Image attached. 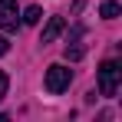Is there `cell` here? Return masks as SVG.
<instances>
[{
	"label": "cell",
	"instance_id": "6da1fadb",
	"mask_svg": "<svg viewBox=\"0 0 122 122\" xmlns=\"http://www.w3.org/2000/svg\"><path fill=\"white\" fill-rule=\"evenodd\" d=\"M119 79H122V66L116 60H106L99 66V92L106 99H112V96L119 92Z\"/></svg>",
	"mask_w": 122,
	"mask_h": 122
},
{
	"label": "cell",
	"instance_id": "7a4b0ae2",
	"mask_svg": "<svg viewBox=\"0 0 122 122\" xmlns=\"http://www.w3.org/2000/svg\"><path fill=\"white\" fill-rule=\"evenodd\" d=\"M69 82H73V73H69L63 63H53V66L46 69V79H43V86H46V92L60 96V92H66V89H69Z\"/></svg>",
	"mask_w": 122,
	"mask_h": 122
},
{
	"label": "cell",
	"instance_id": "3957f363",
	"mask_svg": "<svg viewBox=\"0 0 122 122\" xmlns=\"http://www.w3.org/2000/svg\"><path fill=\"white\" fill-rule=\"evenodd\" d=\"M20 26V10H17V0H0V30H17Z\"/></svg>",
	"mask_w": 122,
	"mask_h": 122
},
{
	"label": "cell",
	"instance_id": "277c9868",
	"mask_svg": "<svg viewBox=\"0 0 122 122\" xmlns=\"http://www.w3.org/2000/svg\"><path fill=\"white\" fill-rule=\"evenodd\" d=\"M63 30H66V20H63V17H50V23L43 26L40 43H43V46H46V43H53V40H56V36L63 33Z\"/></svg>",
	"mask_w": 122,
	"mask_h": 122
},
{
	"label": "cell",
	"instance_id": "5b68a950",
	"mask_svg": "<svg viewBox=\"0 0 122 122\" xmlns=\"http://www.w3.org/2000/svg\"><path fill=\"white\" fill-rule=\"evenodd\" d=\"M82 26H73V43H66V60H82Z\"/></svg>",
	"mask_w": 122,
	"mask_h": 122
},
{
	"label": "cell",
	"instance_id": "8992f818",
	"mask_svg": "<svg viewBox=\"0 0 122 122\" xmlns=\"http://www.w3.org/2000/svg\"><path fill=\"white\" fill-rule=\"evenodd\" d=\"M99 17L102 20H116V17H119V3H116V0H106L99 7Z\"/></svg>",
	"mask_w": 122,
	"mask_h": 122
},
{
	"label": "cell",
	"instance_id": "52a82bcc",
	"mask_svg": "<svg viewBox=\"0 0 122 122\" xmlns=\"http://www.w3.org/2000/svg\"><path fill=\"white\" fill-rule=\"evenodd\" d=\"M40 20H43V10H40V7H26V10H23V23L33 26V23H40Z\"/></svg>",
	"mask_w": 122,
	"mask_h": 122
},
{
	"label": "cell",
	"instance_id": "ba28073f",
	"mask_svg": "<svg viewBox=\"0 0 122 122\" xmlns=\"http://www.w3.org/2000/svg\"><path fill=\"white\" fill-rule=\"evenodd\" d=\"M7 86H10V79H7V73L0 69V102H3V96H7Z\"/></svg>",
	"mask_w": 122,
	"mask_h": 122
},
{
	"label": "cell",
	"instance_id": "9c48e42d",
	"mask_svg": "<svg viewBox=\"0 0 122 122\" xmlns=\"http://www.w3.org/2000/svg\"><path fill=\"white\" fill-rule=\"evenodd\" d=\"M7 50H10V40H7V36H0V56H3Z\"/></svg>",
	"mask_w": 122,
	"mask_h": 122
}]
</instances>
